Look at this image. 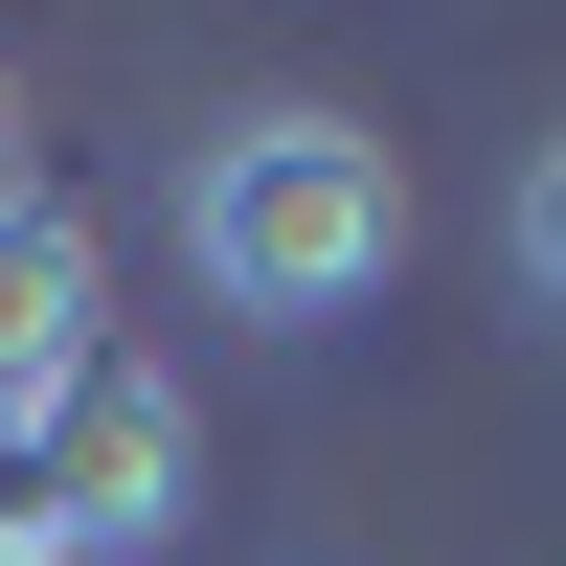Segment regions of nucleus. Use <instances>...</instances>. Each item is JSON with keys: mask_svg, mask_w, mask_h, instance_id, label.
Returning <instances> with one entry per match:
<instances>
[{"mask_svg": "<svg viewBox=\"0 0 566 566\" xmlns=\"http://www.w3.org/2000/svg\"><path fill=\"white\" fill-rule=\"evenodd\" d=\"M181 272H205L250 340H317V317H363L408 272V159L363 114H227L205 159H181Z\"/></svg>", "mask_w": 566, "mask_h": 566, "instance_id": "nucleus-1", "label": "nucleus"}, {"mask_svg": "<svg viewBox=\"0 0 566 566\" xmlns=\"http://www.w3.org/2000/svg\"><path fill=\"white\" fill-rule=\"evenodd\" d=\"M91 386H114V272H91L69 205H23L0 227V453H45Z\"/></svg>", "mask_w": 566, "mask_h": 566, "instance_id": "nucleus-2", "label": "nucleus"}, {"mask_svg": "<svg viewBox=\"0 0 566 566\" xmlns=\"http://www.w3.org/2000/svg\"><path fill=\"white\" fill-rule=\"evenodd\" d=\"M45 453H69V476H45V544H69V566L159 544V522H181V476H205V431H181V386H159V363H114V386H91Z\"/></svg>", "mask_w": 566, "mask_h": 566, "instance_id": "nucleus-3", "label": "nucleus"}, {"mask_svg": "<svg viewBox=\"0 0 566 566\" xmlns=\"http://www.w3.org/2000/svg\"><path fill=\"white\" fill-rule=\"evenodd\" d=\"M499 250H522V295L566 317V136H544V159H522V205H499Z\"/></svg>", "mask_w": 566, "mask_h": 566, "instance_id": "nucleus-4", "label": "nucleus"}, {"mask_svg": "<svg viewBox=\"0 0 566 566\" xmlns=\"http://www.w3.org/2000/svg\"><path fill=\"white\" fill-rule=\"evenodd\" d=\"M23 205H45V181H23V69H0V227H23Z\"/></svg>", "mask_w": 566, "mask_h": 566, "instance_id": "nucleus-5", "label": "nucleus"}, {"mask_svg": "<svg viewBox=\"0 0 566 566\" xmlns=\"http://www.w3.org/2000/svg\"><path fill=\"white\" fill-rule=\"evenodd\" d=\"M0 566H69V544H45V499H0Z\"/></svg>", "mask_w": 566, "mask_h": 566, "instance_id": "nucleus-6", "label": "nucleus"}]
</instances>
